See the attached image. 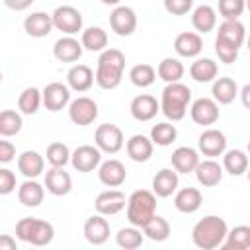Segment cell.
<instances>
[{
  "mask_svg": "<svg viewBox=\"0 0 250 250\" xmlns=\"http://www.w3.org/2000/svg\"><path fill=\"white\" fill-rule=\"evenodd\" d=\"M227 234H229L227 221L219 215H205L191 229V240L201 250H215L223 246Z\"/></svg>",
  "mask_w": 250,
  "mask_h": 250,
  "instance_id": "1",
  "label": "cell"
},
{
  "mask_svg": "<svg viewBox=\"0 0 250 250\" xmlns=\"http://www.w3.org/2000/svg\"><path fill=\"white\" fill-rule=\"evenodd\" d=\"M125 68V55L119 49L102 51L96 66V84L102 90H115L121 84Z\"/></svg>",
  "mask_w": 250,
  "mask_h": 250,
  "instance_id": "2",
  "label": "cell"
},
{
  "mask_svg": "<svg viewBox=\"0 0 250 250\" xmlns=\"http://www.w3.org/2000/svg\"><path fill=\"white\" fill-rule=\"evenodd\" d=\"M191 102V90L182 82H170L164 86L160 96V109L166 115V119L182 121L188 113V105Z\"/></svg>",
  "mask_w": 250,
  "mask_h": 250,
  "instance_id": "3",
  "label": "cell"
},
{
  "mask_svg": "<svg viewBox=\"0 0 250 250\" xmlns=\"http://www.w3.org/2000/svg\"><path fill=\"white\" fill-rule=\"evenodd\" d=\"M156 215V193L148 189H137L127 197V221L143 229Z\"/></svg>",
  "mask_w": 250,
  "mask_h": 250,
  "instance_id": "4",
  "label": "cell"
},
{
  "mask_svg": "<svg viewBox=\"0 0 250 250\" xmlns=\"http://www.w3.org/2000/svg\"><path fill=\"white\" fill-rule=\"evenodd\" d=\"M16 236L21 242H27L33 246H47L55 236V227L43 219L23 217L16 223Z\"/></svg>",
  "mask_w": 250,
  "mask_h": 250,
  "instance_id": "5",
  "label": "cell"
},
{
  "mask_svg": "<svg viewBox=\"0 0 250 250\" xmlns=\"http://www.w3.org/2000/svg\"><path fill=\"white\" fill-rule=\"evenodd\" d=\"M94 141H96V146L107 154L119 152L125 145L123 131L115 123H102L94 133Z\"/></svg>",
  "mask_w": 250,
  "mask_h": 250,
  "instance_id": "6",
  "label": "cell"
},
{
  "mask_svg": "<svg viewBox=\"0 0 250 250\" xmlns=\"http://www.w3.org/2000/svg\"><path fill=\"white\" fill-rule=\"evenodd\" d=\"M51 16H53L55 29L62 31L64 35H76L78 31H82V14L74 6L62 4V6L55 8V12Z\"/></svg>",
  "mask_w": 250,
  "mask_h": 250,
  "instance_id": "7",
  "label": "cell"
},
{
  "mask_svg": "<svg viewBox=\"0 0 250 250\" xmlns=\"http://www.w3.org/2000/svg\"><path fill=\"white\" fill-rule=\"evenodd\" d=\"M68 117L74 125H92L98 117V104L88 96H80L68 104Z\"/></svg>",
  "mask_w": 250,
  "mask_h": 250,
  "instance_id": "8",
  "label": "cell"
},
{
  "mask_svg": "<svg viewBox=\"0 0 250 250\" xmlns=\"http://www.w3.org/2000/svg\"><path fill=\"white\" fill-rule=\"evenodd\" d=\"M109 25L111 31H115V35L119 37H129L135 33L137 29V14L131 6H115L109 14Z\"/></svg>",
  "mask_w": 250,
  "mask_h": 250,
  "instance_id": "9",
  "label": "cell"
},
{
  "mask_svg": "<svg viewBox=\"0 0 250 250\" xmlns=\"http://www.w3.org/2000/svg\"><path fill=\"white\" fill-rule=\"evenodd\" d=\"M70 164L78 172H92L102 164V150L94 145H80L78 148L72 150Z\"/></svg>",
  "mask_w": 250,
  "mask_h": 250,
  "instance_id": "10",
  "label": "cell"
},
{
  "mask_svg": "<svg viewBox=\"0 0 250 250\" xmlns=\"http://www.w3.org/2000/svg\"><path fill=\"white\" fill-rule=\"evenodd\" d=\"M127 205V197L121 189H115V188H109L102 193H98L96 201H94V207L100 215H105V217H111V215H117L119 211H123Z\"/></svg>",
  "mask_w": 250,
  "mask_h": 250,
  "instance_id": "11",
  "label": "cell"
},
{
  "mask_svg": "<svg viewBox=\"0 0 250 250\" xmlns=\"http://www.w3.org/2000/svg\"><path fill=\"white\" fill-rule=\"evenodd\" d=\"M197 148L203 156H209V158H215V156H221L225 154L227 150V137L223 131L219 129H205L201 135H199V141H197Z\"/></svg>",
  "mask_w": 250,
  "mask_h": 250,
  "instance_id": "12",
  "label": "cell"
},
{
  "mask_svg": "<svg viewBox=\"0 0 250 250\" xmlns=\"http://www.w3.org/2000/svg\"><path fill=\"white\" fill-rule=\"evenodd\" d=\"M189 115L197 125H213L219 119V104L213 98H197L189 105Z\"/></svg>",
  "mask_w": 250,
  "mask_h": 250,
  "instance_id": "13",
  "label": "cell"
},
{
  "mask_svg": "<svg viewBox=\"0 0 250 250\" xmlns=\"http://www.w3.org/2000/svg\"><path fill=\"white\" fill-rule=\"evenodd\" d=\"M70 104V88L62 82H51L43 88V105L49 111H61Z\"/></svg>",
  "mask_w": 250,
  "mask_h": 250,
  "instance_id": "14",
  "label": "cell"
},
{
  "mask_svg": "<svg viewBox=\"0 0 250 250\" xmlns=\"http://www.w3.org/2000/svg\"><path fill=\"white\" fill-rule=\"evenodd\" d=\"M45 188L51 195L62 197L70 193L72 189V178L62 166H51V170L45 172Z\"/></svg>",
  "mask_w": 250,
  "mask_h": 250,
  "instance_id": "15",
  "label": "cell"
},
{
  "mask_svg": "<svg viewBox=\"0 0 250 250\" xmlns=\"http://www.w3.org/2000/svg\"><path fill=\"white\" fill-rule=\"evenodd\" d=\"M129 109H131L133 119L143 123V121H150L156 117V113L160 111V102H156V98L150 94H139L131 100Z\"/></svg>",
  "mask_w": 250,
  "mask_h": 250,
  "instance_id": "16",
  "label": "cell"
},
{
  "mask_svg": "<svg viewBox=\"0 0 250 250\" xmlns=\"http://www.w3.org/2000/svg\"><path fill=\"white\" fill-rule=\"evenodd\" d=\"M98 178L107 188H119L127 178V170H125L123 162H119L115 158H109V160H104L98 166Z\"/></svg>",
  "mask_w": 250,
  "mask_h": 250,
  "instance_id": "17",
  "label": "cell"
},
{
  "mask_svg": "<svg viewBox=\"0 0 250 250\" xmlns=\"http://www.w3.org/2000/svg\"><path fill=\"white\" fill-rule=\"evenodd\" d=\"M84 238L94 246H100L109 238V223H107L105 215L98 213V215H92V217L86 219V223H84Z\"/></svg>",
  "mask_w": 250,
  "mask_h": 250,
  "instance_id": "18",
  "label": "cell"
},
{
  "mask_svg": "<svg viewBox=\"0 0 250 250\" xmlns=\"http://www.w3.org/2000/svg\"><path fill=\"white\" fill-rule=\"evenodd\" d=\"M82 51H84L82 41L74 39L72 35L61 37V39H57L55 45H53V55H55V59L61 61V62H74V61H78V59L82 57Z\"/></svg>",
  "mask_w": 250,
  "mask_h": 250,
  "instance_id": "19",
  "label": "cell"
},
{
  "mask_svg": "<svg viewBox=\"0 0 250 250\" xmlns=\"http://www.w3.org/2000/svg\"><path fill=\"white\" fill-rule=\"evenodd\" d=\"M203 49V39L195 31H182L174 39V51L184 57V59H193L201 53Z\"/></svg>",
  "mask_w": 250,
  "mask_h": 250,
  "instance_id": "20",
  "label": "cell"
},
{
  "mask_svg": "<svg viewBox=\"0 0 250 250\" xmlns=\"http://www.w3.org/2000/svg\"><path fill=\"white\" fill-rule=\"evenodd\" d=\"M55 23H53V16L45 14V12H33L29 16H25L23 20V29L29 37H47L53 31Z\"/></svg>",
  "mask_w": 250,
  "mask_h": 250,
  "instance_id": "21",
  "label": "cell"
},
{
  "mask_svg": "<svg viewBox=\"0 0 250 250\" xmlns=\"http://www.w3.org/2000/svg\"><path fill=\"white\" fill-rule=\"evenodd\" d=\"M178 184H180L178 172L174 168H162L152 178V191L156 193V197H170L172 193H176Z\"/></svg>",
  "mask_w": 250,
  "mask_h": 250,
  "instance_id": "22",
  "label": "cell"
},
{
  "mask_svg": "<svg viewBox=\"0 0 250 250\" xmlns=\"http://www.w3.org/2000/svg\"><path fill=\"white\" fill-rule=\"evenodd\" d=\"M94 80H96V74H94V70L88 64H74L66 72L68 88L74 90V92H86V90H90L92 84H94Z\"/></svg>",
  "mask_w": 250,
  "mask_h": 250,
  "instance_id": "23",
  "label": "cell"
},
{
  "mask_svg": "<svg viewBox=\"0 0 250 250\" xmlns=\"http://www.w3.org/2000/svg\"><path fill=\"white\" fill-rule=\"evenodd\" d=\"M199 164V152L191 146H178L172 152V168L178 174H191Z\"/></svg>",
  "mask_w": 250,
  "mask_h": 250,
  "instance_id": "24",
  "label": "cell"
},
{
  "mask_svg": "<svg viewBox=\"0 0 250 250\" xmlns=\"http://www.w3.org/2000/svg\"><path fill=\"white\" fill-rule=\"evenodd\" d=\"M195 178L203 188H213V186L221 184V180H223V166L213 158L199 160V164L195 168Z\"/></svg>",
  "mask_w": 250,
  "mask_h": 250,
  "instance_id": "25",
  "label": "cell"
},
{
  "mask_svg": "<svg viewBox=\"0 0 250 250\" xmlns=\"http://www.w3.org/2000/svg\"><path fill=\"white\" fill-rule=\"evenodd\" d=\"M203 203V195L197 188H182L176 191L174 195V207L180 211V213H195Z\"/></svg>",
  "mask_w": 250,
  "mask_h": 250,
  "instance_id": "26",
  "label": "cell"
},
{
  "mask_svg": "<svg viewBox=\"0 0 250 250\" xmlns=\"http://www.w3.org/2000/svg\"><path fill=\"white\" fill-rule=\"evenodd\" d=\"M127 154L133 162H146L150 156H152V150H154V143L150 137H145V135H133L127 145Z\"/></svg>",
  "mask_w": 250,
  "mask_h": 250,
  "instance_id": "27",
  "label": "cell"
},
{
  "mask_svg": "<svg viewBox=\"0 0 250 250\" xmlns=\"http://www.w3.org/2000/svg\"><path fill=\"white\" fill-rule=\"evenodd\" d=\"M18 199L25 207H39L45 199V188L39 182H35V178H27L18 188Z\"/></svg>",
  "mask_w": 250,
  "mask_h": 250,
  "instance_id": "28",
  "label": "cell"
},
{
  "mask_svg": "<svg viewBox=\"0 0 250 250\" xmlns=\"http://www.w3.org/2000/svg\"><path fill=\"white\" fill-rule=\"evenodd\" d=\"M18 170L25 178H37L45 170V156H41L37 150H23L18 156Z\"/></svg>",
  "mask_w": 250,
  "mask_h": 250,
  "instance_id": "29",
  "label": "cell"
},
{
  "mask_svg": "<svg viewBox=\"0 0 250 250\" xmlns=\"http://www.w3.org/2000/svg\"><path fill=\"white\" fill-rule=\"evenodd\" d=\"M215 39H221V41L230 43V45L240 49V45L246 39V29H244L242 21H238V20H225L217 29V37Z\"/></svg>",
  "mask_w": 250,
  "mask_h": 250,
  "instance_id": "30",
  "label": "cell"
},
{
  "mask_svg": "<svg viewBox=\"0 0 250 250\" xmlns=\"http://www.w3.org/2000/svg\"><path fill=\"white\" fill-rule=\"evenodd\" d=\"M211 94H213V100H215L217 104L227 105V104L234 102V98H236L240 92H238V86H236L234 78H230V76H221V78H215V80H213Z\"/></svg>",
  "mask_w": 250,
  "mask_h": 250,
  "instance_id": "31",
  "label": "cell"
},
{
  "mask_svg": "<svg viewBox=\"0 0 250 250\" xmlns=\"http://www.w3.org/2000/svg\"><path fill=\"white\" fill-rule=\"evenodd\" d=\"M191 25L199 33H209L217 25V12L209 4H201L191 12Z\"/></svg>",
  "mask_w": 250,
  "mask_h": 250,
  "instance_id": "32",
  "label": "cell"
},
{
  "mask_svg": "<svg viewBox=\"0 0 250 250\" xmlns=\"http://www.w3.org/2000/svg\"><path fill=\"white\" fill-rule=\"evenodd\" d=\"M217 72H219V66L213 59H195L189 66V76L195 80V82H201V84H207V82H213L217 78Z\"/></svg>",
  "mask_w": 250,
  "mask_h": 250,
  "instance_id": "33",
  "label": "cell"
},
{
  "mask_svg": "<svg viewBox=\"0 0 250 250\" xmlns=\"http://www.w3.org/2000/svg\"><path fill=\"white\" fill-rule=\"evenodd\" d=\"M80 41H82V47L86 51H92V53H98V51H105L107 47V31L100 25H90L82 31L80 35Z\"/></svg>",
  "mask_w": 250,
  "mask_h": 250,
  "instance_id": "34",
  "label": "cell"
},
{
  "mask_svg": "<svg viewBox=\"0 0 250 250\" xmlns=\"http://www.w3.org/2000/svg\"><path fill=\"white\" fill-rule=\"evenodd\" d=\"M223 170H227L230 176H242L248 170V154L240 148L225 150L223 154Z\"/></svg>",
  "mask_w": 250,
  "mask_h": 250,
  "instance_id": "35",
  "label": "cell"
},
{
  "mask_svg": "<svg viewBox=\"0 0 250 250\" xmlns=\"http://www.w3.org/2000/svg\"><path fill=\"white\" fill-rule=\"evenodd\" d=\"M156 72H158V78L160 80H164L166 84H170V82H180L182 76H184V72H186V68H184V64H182L180 59L166 57V59H162L158 62Z\"/></svg>",
  "mask_w": 250,
  "mask_h": 250,
  "instance_id": "36",
  "label": "cell"
},
{
  "mask_svg": "<svg viewBox=\"0 0 250 250\" xmlns=\"http://www.w3.org/2000/svg\"><path fill=\"white\" fill-rule=\"evenodd\" d=\"M43 104V90L35 88V86H29L25 88L20 98H18V109L23 113V115H33L37 113V109L41 107Z\"/></svg>",
  "mask_w": 250,
  "mask_h": 250,
  "instance_id": "37",
  "label": "cell"
},
{
  "mask_svg": "<svg viewBox=\"0 0 250 250\" xmlns=\"http://www.w3.org/2000/svg\"><path fill=\"white\" fill-rule=\"evenodd\" d=\"M223 248L227 250H250V227L248 225H238L229 230Z\"/></svg>",
  "mask_w": 250,
  "mask_h": 250,
  "instance_id": "38",
  "label": "cell"
},
{
  "mask_svg": "<svg viewBox=\"0 0 250 250\" xmlns=\"http://www.w3.org/2000/svg\"><path fill=\"white\" fill-rule=\"evenodd\" d=\"M143 229L131 225V227H123L119 229V232L115 234V242L119 248L123 250H135L145 242V232H141Z\"/></svg>",
  "mask_w": 250,
  "mask_h": 250,
  "instance_id": "39",
  "label": "cell"
},
{
  "mask_svg": "<svg viewBox=\"0 0 250 250\" xmlns=\"http://www.w3.org/2000/svg\"><path fill=\"white\" fill-rule=\"evenodd\" d=\"M143 232L148 240L152 242H164L168 236H170V223L160 217V215H154L145 227H143Z\"/></svg>",
  "mask_w": 250,
  "mask_h": 250,
  "instance_id": "40",
  "label": "cell"
},
{
  "mask_svg": "<svg viewBox=\"0 0 250 250\" xmlns=\"http://www.w3.org/2000/svg\"><path fill=\"white\" fill-rule=\"evenodd\" d=\"M156 68L152 64H146V62H141V64H135L131 70H129V80L133 82V86L137 88H148L154 80H156Z\"/></svg>",
  "mask_w": 250,
  "mask_h": 250,
  "instance_id": "41",
  "label": "cell"
},
{
  "mask_svg": "<svg viewBox=\"0 0 250 250\" xmlns=\"http://www.w3.org/2000/svg\"><path fill=\"white\" fill-rule=\"evenodd\" d=\"M21 127H23V119H21V115L18 111L4 109L0 113V135L2 137H6V139L14 137V135H18L21 131Z\"/></svg>",
  "mask_w": 250,
  "mask_h": 250,
  "instance_id": "42",
  "label": "cell"
},
{
  "mask_svg": "<svg viewBox=\"0 0 250 250\" xmlns=\"http://www.w3.org/2000/svg\"><path fill=\"white\" fill-rule=\"evenodd\" d=\"M176 137H178V129H176V125H172V123H168V121L156 123V125L150 129V139H152V143L158 145V146H168V145H172V143L176 141Z\"/></svg>",
  "mask_w": 250,
  "mask_h": 250,
  "instance_id": "43",
  "label": "cell"
},
{
  "mask_svg": "<svg viewBox=\"0 0 250 250\" xmlns=\"http://www.w3.org/2000/svg\"><path fill=\"white\" fill-rule=\"evenodd\" d=\"M47 162L51 164V166H66L68 162H70V156H72V152H70V148L64 145V143H51L49 146H47Z\"/></svg>",
  "mask_w": 250,
  "mask_h": 250,
  "instance_id": "44",
  "label": "cell"
},
{
  "mask_svg": "<svg viewBox=\"0 0 250 250\" xmlns=\"http://www.w3.org/2000/svg\"><path fill=\"white\" fill-rule=\"evenodd\" d=\"M246 10V0H219V14L225 20H238Z\"/></svg>",
  "mask_w": 250,
  "mask_h": 250,
  "instance_id": "45",
  "label": "cell"
},
{
  "mask_svg": "<svg viewBox=\"0 0 250 250\" xmlns=\"http://www.w3.org/2000/svg\"><path fill=\"white\" fill-rule=\"evenodd\" d=\"M215 53H217L219 61L225 62V64H232L238 59V47H234L230 43H225L221 39H215Z\"/></svg>",
  "mask_w": 250,
  "mask_h": 250,
  "instance_id": "46",
  "label": "cell"
},
{
  "mask_svg": "<svg viewBox=\"0 0 250 250\" xmlns=\"http://www.w3.org/2000/svg\"><path fill=\"white\" fill-rule=\"evenodd\" d=\"M164 8L172 16H184L193 8V0H164Z\"/></svg>",
  "mask_w": 250,
  "mask_h": 250,
  "instance_id": "47",
  "label": "cell"
},
{
  "mask_svg": "<svg viewBox=\"0 0 250 250\" xmlns=\"http://www.w3.org/2000/svg\"><path fill=\"white\" fill-rule=\"evenodd\" d=\"M16 189V174L8 168H0V193L8 195Z\"/></svg>",
  "mask_w": 250,
  "mask_h": 250,
  "instance_id": "48",
  "label": "cell"
},
{
  "mask_svg": "<svg viewBox=\"0 0 250 250\" xmlns=\"http://www.w3.org/2000/svg\"><path fill=\"white\" fill-rule=\"evenodd\" d=\"M14 156H16V146L10 141H6V137H4V141H0V162L8 164L14 160Z\"/></svg>",
  "mask_w": 250,
  "mask_h": 250,
  "instance_id": "49",
  "label": "cell"
},
{
  "mask_svg": "<svg viewBox=\"0 0 250 250\" xmlns=\"http://www.w3.org/2000/svg\"><path fill=\"white\" fill-rule=\"evenodd\" d=\"M33 2H35V0H4L6 8H10V10H14V12H23V10H27Z\"/></svg>",
  "mask_w": 250,
  "mask_h": 250,
  "instance_id": "50",
  "label": "cell"
},
{
  "mask_svg": "<svg viewBox=\"0 0 250 250\" xmlns=\"http://www.w3.org/2000/svg\"><path fill=\"white\" fill-rule=\"evenodd\" d=\"M16 240L10 234H2L0 236V250H16Z\"/></svg>",
  "mask_w": 250,
  "mask_h": 250,
  "instance_id": "51",
  "label": "cell"
},
{
  "mask_svg": "<svg viewBox=\"0 0 250 250\" xmlns=\"http://www.w3.org/2000/svg\"><path fill=\"white\" fill-rule=\"evenodd\" d=\"M240 100L244 104L246 109H250V84H244L242 90H240Z\"/></svg>",
  "mask_w": 250,
  "mask_h": 250,
  "instance_id": "52",
  "label": "cell"
},
{
  "mask_svg": "<svg viewBox=\"0 0 250 250\" xmlns=\"http://www.w3.org/2000/svg\"><path fill=\"white\" fill-rule=\"evenodd\" d=\"M119 2L121 0H102V4H105V6H119Z\"/></svg>",
  "mask_w": 250,
  "mask_h": 250,
  "instance_id": "53",
  "label": "cell"
},
{
  "mask_svg": "<svg viewBox=\"0 0 250 250\" xmlns=\"http://www.w3.org/2000/svg\"><path fill=\"white\" fill-rule=\"evenodd\" d=\"M246 10L250 12V0H246Z\"/></svg>",
  "mask_w": 250,
  "mask_h": 250,
  "instance_id": "54",
  "label": "cell"
},
{
  "mask_svg": "<svg viewBox=\"0 0 250 250\" xmlns=\"http://www.w3.org/2000/svg\"><path fill=\"white\" fill-rule=\"evenodd\" d=\"M246 176H248V182H250V166H248V170H246Z\"/></svg>",
  "mask_w": 250,
  "mask_h": 250,
  "instance_id": "55",
  "label": "cell"
},
{
  "mask_svg": "<svg viewBox=\"0 0 250 250\" xmlns=\"http://www.w3.org/2000/svg\"><path fill=\"white\" fill-rule=\"evenodd\" d=\"M246 45H248V51H250V37L246 39Z\"/></svg>",
  "mask_w": 250,
  "mask_h": 250,
  "instance_id": "56",
  "label": "cell"
},
{
  "mask_svg": "<svg viewBox=\"0 0 250 250\" xmlns=\"http://www.w3.org/2000/svg\"><path fill=\"white\" fill-rule=\"evenodd\" d=\"M248 156H250V141H248Z\"/></svg>",
  "mask_w": 250,
  "mask_h": 250,
  "instance_id": "57",
  "label": "cell"
}]
</instances>
